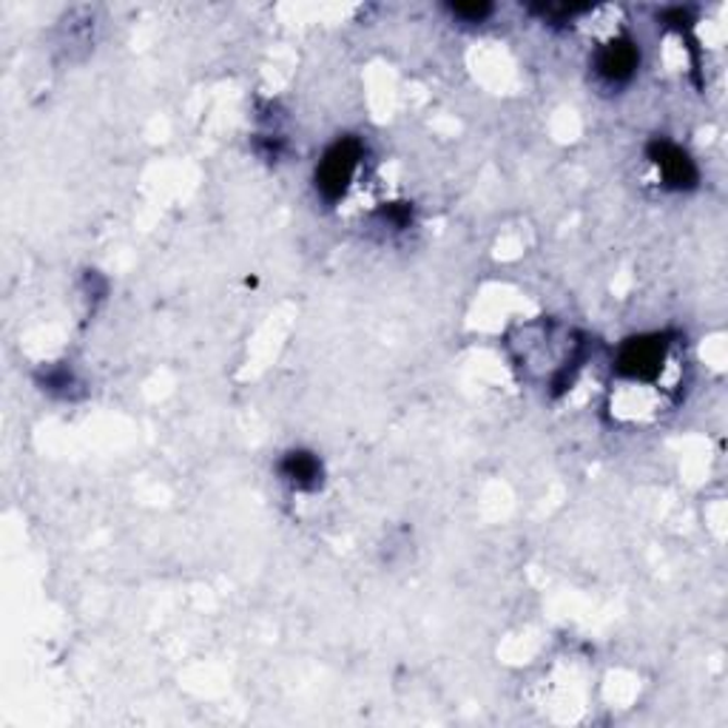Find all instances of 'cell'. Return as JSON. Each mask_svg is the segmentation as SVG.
Masks as SVG:
<instances>
[{"label":"cell","instance_id":"6da1fadb","mask_svg":"<svg viewBox=\"0 0 728 728\" xmlns=\"http://www.w3.org/2000/svg\"><path fill=\"white\" fill-rule=\"evenodd\" d=\"M361 146L356 140H342L324 155V160L319 162L317 171V185L319 192L328 199H336L338 194H345V188L350 185L356 174V165H359Z\"/></svg>","mask_w":728,"mask_h":728},{"label":"cell","instance_id":"7a4b0ae2","mask_svg":"<svg viewBox=\"0 0 728 728\" xmlns=\"http://www.w3.org/2000/svg\"><path fill=\"white\" fill-rule=\"evenodd\" d=\"M640 52L638 46L629 40V37H618L606 44L595 58V72L601 74V81L609 83V86H624V83L632 81L634 69H638Z\"/></svg>","mask_w":728,"mask_h":728},{"label":"cell","instance_id":"3957f363","mask_svg":"<svg viewBox=\"0 0 728 728\" xmlns=\"http://www.w3.org/2000/svg\"><path fill=\"white\" fill-rule=\"evenodd\" d=\"M652 160H655L657 171H661V177L666 180V185L671 188H689V185L698 183V169H694V162L689 160L686 151H680L671 143L661 140L652 146Z\"/></svg>","mask_w":728,"mask_h":728},{"label":"cell","instance_id":"277c9868","mask_svg":"<svg viewBox=\"0 0 728 728\" xmlns=\"http://www.w3.org/2000/svg\"><path fill=\"white\" fill-rule=\"evenodd\" d=\"M282 472L299 490H310V486H317L319 479H322V467H319V461L310 453H291L282 461Z\"/></svg>","mask_w":728,"mask_h":728},{"label":"cell","instance_id":"5b68a950","mask_svg":"<svg viewBox=\"0 0 728 728\" xmlns=\"http://www.w3.org/2000/svg\"><path fill=\"white\" fill-rule=\"evenodd\" d=\"M490 12H493V7H486V3H456V7H453V15L472 23H481Z\"/></svg>","mask_w":728,"mask_h":728}]
</instances>
